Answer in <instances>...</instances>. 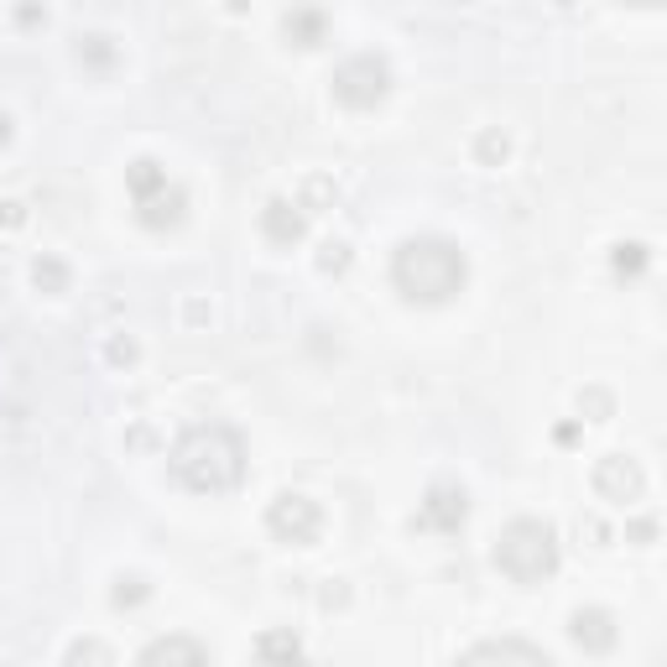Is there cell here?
Wrapping results in <instances>:
<instances>
[{
	"instance_id": "cb8c5ba5",
	"label": "cell",
	"mask_w": 667,
	"mask_h": 667,
	"mask_svg": "<svg viewBox=\"0 0 667 667\" xmlns=\"http://www.w3.org/2000/svg\"><path fill=\"white\" fill-rule=\"evenodd\" d=\"M626 537H631V543H651V537H657V522H651V516H641V522H631V532H626Z\"/></svg>"
},
{
	"instance_id": "7402d4cb",
	"label": "cell",
	"mask_w": 667,
	"mask_h": 667,
	"mask_svg": "<svg viewBox=\"0 0 667 667\" xmlns=\"http://www.w3.org/2000/svg\"><path fill=\"white\" fill-rule=\"evenodd\" d=\"M579 407H584V412H595V417H610V396H605V392H584V396H579Z\"/></svg>"
},
{
	"instance_id": "ffe728a7",
	"label": "cell",
	"mask_w": 667,
	"mask_h": 667,
	"mask_svg": "<svg viewBox=\"0 0 667 667\" xmlns=\"http://www.w3.org/2000/svg\"><path fill=\"white\" fill-rule=\"evenodd\" d=\"M647 266V245H616V272H641Z\"/></svg>"
},
{
	"instance_id": "d6986e66",
	"label": "cell",
	"mask_w": 667,
	"mask_h": 667,
	"mask_svg": "<svg viewBox=\"0 0 667 667\" xmlns=\"http://www.w3.org/2000/svg\"><path fill=\"white\" fill-rule=\"evenodd\" d=\"M146 595H152V589H146L141 574H120V579H115V605H141Z\"/></svg>"
},
{
	"instance_id": "52a82bcc",
	"label": "cell",
	"mask_w": 667,
	"mask_h": 667,
	"mask_svg": "<svg viewBox=\"0 0 667 667\" xmlns=\"http://www.w3.org/2000/svg\"><path fill=\"white\" fill-rule=\"evenodd\" d=\"M454 667H558L543 647H532L522 636H496V641H479L469 647Z\"/></svg>"
},
{
	"instance_id": "ac0fdd59",
	"label": "cell",
	"mask_w": 667,
	"mask_h": 667,
	"mask_svg": "<svg viewBox=\"0 0 667 667\" xmlns=\"http://www.w3.org/2000/svg\"><path fill=\"white\" fill-rule=\"evenodd\" d=\"M344 266H350V240H324V245H319V272L340 276Z\"/></svg>"
},
{
	"instance_id": "9c48e42d",
	"label": "cell",
	"mask_w": 667,
	"mask_h": 667,
	"mask_svg": "<svg viewBox=\"0 0 667 667\" xmlns=\"http://www.w3.org/2000/svg\"><path fill=\"white\" fill-rule=\"evenodd\" d=\"M137 667H209V651L193 636H156L137 657Z\"/></svg>"
},
{
	"instance_id": "6da1fadb",
	"label": "cell",
	"mask_w": 667,
	"mask_h": 667,
	"mask_svg": "<svg viewBox=\"0 0 667 667\" xmlns=\"http://www.w3.org/2000/svg\"><path fill=\"white\" fill-rule=\"evenodd\" d=\"M172 475L183 479L199 496H224L245 479V444H240L235 428L224 423H199L178 438L172 448Z\"/></svg>"
},
{
	"instance_id": "9a60e30c",
	"label": "cell",
	"mask_w": 667,
	"mask_h": 667,
	"mask_svg": "<svg viewBox=\"0 0 667 667\" xmlns=\"http://www.w3.org/2000/svg\"><path fill=\"white\" fill-rule=\"evenodd\" d=\"M63 667H110V647H104L100 636H84V641H73Z\"/></svg>"
},
{
	"instance_id": "44dd1931",
	"label": "cell",
	"mask_w": 667,
	"mask_h": 667,
	"mask_svg": "<svg viewBox=\"0 0 667 667\" xmlns=\"http://www.w3.org/2000/svg\"><path fill=\"white\" fill-rule=\"evenodd\" d=\"M104 355H110V365H131V360H137V340H120V334H115Z\"/></svg>"
},
{
	"instance_id": "277c9868",
	"label": "cell",
	"mask_w": 667,
	"mask_h": 667,
	"mask_svg": "<svg viewBox=\"0 0 667 667\" xmlns=\"http://www.w3.org/2000/svg\"><path fill=\"white\" fill-rule=\"evenodd\" d=\"M125 183H131V199H137V214L146 230H168V224L183 220V189L168 183V168L152 162V156H137L131 172H125Z\"/></svg>"
},
{
	"instance_id": "3957f363",
	"label": "cell",
	"mask_w": 667,
	"mask_h": 667,
	"mask_svg": "<svg viewBox=\"0 0 667 667\" xmlns=\"http://www.w3.org/2000/svg\"><path fill=\"white\" fill-rule=\"evenodd\" d=\"M496 568L512 584H543L558 568V537L537 516H516L496 537Z\"/></svg>"
},
{
	"instance_id": "30bf717a",
	"label": "cell",
	"mask_w": 667,
	"mask_h": 667,
	"mask_svg": "<svg viewBox=\"0 0 667 667\" xmlns=\"http://www.w3.org/2000/svg\"><path fill=\"white\" fill-rule=\"evenodd\" d=\"M261 235L272 240V245H297V240L309 235V214L292 199H272V204L261 209Z\"/></svg>"
},
{
	"instance_id": "ba28073f",
	"label": "cell",
	"mask_w": 667,
	"mask_h": 667,
	"mask_svg": "<svg viewBox=\"0 0 667 667\" xmlns=\"http://www.w3.org/2000/svg\"><path fill=\"white\" fill-rule=\"evenodd\" d=\"M641 464L626 459V454H605V459L595 464V491L605 501H616V506H631L636 496H641Z\"/></svg>"
},
{
	"instance_id": "603a6c76",
	"label": "cell",
	"mask_w": 667,
	"mask_h": 667,
	"mask_svg": "<svg viewBox=\"0 0 667 667\" xmlns=\"http://www.w3.org/2000/svg\"><path fill=\"white\" fill-rule=\"evenodd\" d=\"M0 220L11 224V230H21V224H27V204H17V199H6V204H0Z\"/></svg>"
},
{
	"instance_id": "5b68a950",
	"label": "cell",
	"mask_w": 667,
	"mask_h": 667,
	"mask_svg": "<svg viewBox=\"0 0 667 667\" xmlns=\"http://www.w3.org/2000/svg\"><path fill=\"white\" fill-rule=\"evenodd\" d=\"M386 84H392V69L381 63L376 52H355L334 69V100L344 110H371V104L386 100Z\"/></svg>"
},
{
	"instance_id": "4fadbf2b",
	"label": "cell",
	"mask_w": 667,
	"mask_h": 667,
	"mask_svg": "<svg viewBox=\"0 0 667 667\" xmlns=\"http://www.w3.org/2000/svg\"><path fill=\"white\" fill-rule=\"evenodd\" d=\"M256 657H261V667H297L303 663V641H297L287 626H276V631L256 636Z\"/></svg>"
},
{
	"instance_id": "8992f818",
	"label": "cell",
	"mask_w": 667,
	"mask_h": 667,
	"mask_svg": "<svg viewBox=\"0 0 667 667\" xmlns=\"http://www.w3.org/2000/svg\"><path fill=\"white\" fill-rule=\"evenodd\" d=\"M266 527H272L276 543L309 548V543H319V532H324V512H319V501L297 496V491H282V496L266 506Z\"/></svg>"
},
{
	"instance_id": "e0dca14e",
	"label": "cell",
	"mask_w": 667,
	"mask_h": 667,
	"mask_svg": "<svg viewBox=\"0 0 667 667\" xmlns=\"http://www.w3.org/2000/svg\"><path fill=\"white\" fill-rule=\"evenodd\" d=\"M319 32H324V17H319V11H297V17H287V37H297V48H313Z\"/></svg>"
},
{
	"instance_id": "8fae6325",
	"label": "cell",
	"mask_w": 667,
	"mask_h": 667,
	"mask_svg": "<svg viewBox=\"0 0 667 667\" xmlns=\"http://www.w3.org/2000/svg\"><path fill=\"white\" fill-rule=\"evenodd\" d=\"M464 512H469V501H464L459 485H433L428 501H423V512H417V522H423V527H438V532H459Z\"/></svg>"
},
{
	"instance_id": "7a4b0ae2",
	"label": "cell",
	"mask_w": 667,
	"mask_h": 667,
	"mask_svg": "<svg viewBox=\"0 0 667 667\" xmlns=\"http://www.w3.org/2000/svg\"><path fill=\"white\" fill-rule=\"evenodd\" d=\"M392 282L407 303H448L464 287V251L438 235L402 240L392 256Z\"/></svg>"
},
{
	"instance_id": "d4e9b609",
	"label": "cell",
	"mask_w": 667,
	"mask_h": 667,
	"mask_svg": "<svg viewBox=\"0 0 667 667\" xmlns=\"http://www.w3.org/2000/svg\"><path fill=\"white\" fill-rule=\"evenodd\" d=\"M11 141V115H0V146Z\"/></svg>"
},
{
	"instance_id": "2e32d148",
	"label": "cell",
	"mask_w": 667,
	"mask_h": 667,
	"mask_svg": "<svg viewBox=\"0 0 667 667\" xmlns=\"http://www.w3.org/2000/svg\"><path fill=\"white\" fill-rule=\"evenodd\" d=\"M475 156H479V168H501V162L512 156V141L501 137V131H479Z\"/></svg>"
},
{
	"instance_id": "5bb4252c",
	"label": "cell",
	"mask_w": 667,
	"mask_h": 667,
	"mask_svg": "<svg viewBox=\"0 0 667 667\" xmlns=\"http://www.w3.org/2000/svg\"><path fill=\"white\" fill-rule=\"evenodd\" d=\"M32 282H37V292L58 297V292H69V266H63L58 256H37L32 261Z\"/></svg>"
},
{
	"instance_id": "7c38bea8",
	"label": "cell",
	"mask_w": 667,
	"mask_h": 667,
	"mask_svg": "<svg viewBox=\"0 0 667 667\" xmlns=\"http://www.w3.org/2000/svg\"><path fill=\"white\" fill-rule=\"evenodd\" d=\"M568 636H574L584 651H610L616 647V616H610V610H574Z\"/></svg>"
}]
</instances>
